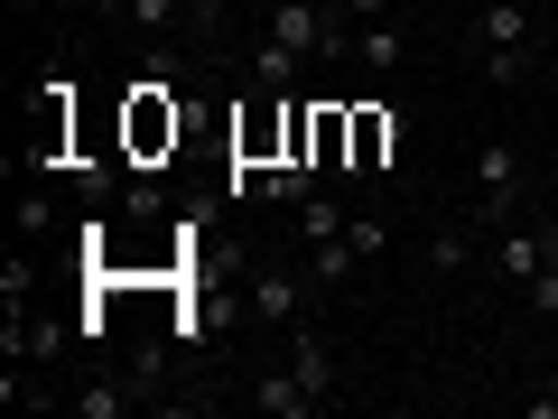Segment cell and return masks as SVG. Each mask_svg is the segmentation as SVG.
<instances>
[{"label": "cell", "instance_id": "ffe728a7", "mask_svg": "<svg viewBox=\"0 0 558 419\" xmlns=\"http://www.w3.org/2000/svg\"><path fill=\"white\" fill-rule=\"evenodd\" d=\"M521 299H531V318H558V261H539V279L521 289Z\"/></svg>", "mask_w": 558, "mask_h": 419}, {"label": "cell", "instance_id": "ac0fdd59", "mask_svg": "<svg viewBox=\"0 0 558 419\" xmlns=\"http://www.w3.org/2000/svg\"><path fill=\"white\" fill-rule=\"evenodd\" d=\"M465 242H475L465 224H447V234H428V271H438V279H457V271H465Z\"/></svg>", "mask_w": 558, "mask_h": 419}, {"label": "cell", "instance_id": "6da1fadb", "mask_svg": "<svg viewBox=\"0 0 558 419\" xmlns=\"http://www.w3.org/2000/svg\"><path fill=\"white\" fill-rule=\"evenodd\" d=\"M260 38L299 47V57H344V47H354V20H344V10H317V0H270V10H260Z\"/></svg>", "mask_w": 558, "mask_h": 419}, {"label": "cell", "instance_id": "9a60e30c", "mask_svg": "<svg viewBox=\"0 0 558 419\" xmlns=\"http://www.w3.org/2000/svg\"><path fill=\"white\" fill-rule=\"evenodd\" d=\"M121 410H140V382H84L75 392V419H121Z\"/></svg>", "mask_w": 558, "mask_h": 419}, {"label": "cell", "instance_id": "9c48e42d", "mask_svg": "<svg viewBox=\"0 0 558 419\" xmlns=\"http://www.w3.org/2000/svg\"><path fill=\"white\" fill-rule=\"evenodd\" d=\"M391 149H400V112H354V159H344V168H354V178H373Z\"/></svg>", "mask_w": 558, "mask_h": 419}, {"label": "cell", "instance_id": "8992f818", "mask_svg": "<svg viewBox=\"0 0 558 419\" xmlns=\"http://www.w3.org/2000/svg\"><path fill=\"white\" fill-rule=\"evenodd\" d=\"M242 400H252L260 419H317V410H326V392H307L299 363H279V373H252V392H242Z\"/></svg>", "mask_w": 558, "mask_h": 419}, {"label": "cell", "instance_id": "cb8c5ba5", "mask_svg": "<svg viewBox=\"0 0 558 419\" xmlns=\"http://www.w3.org/2000/svg\"><path fill=\"white\" fill-rule=\"evenodd\" d=\"M94 20H131V0H94Z\"/></svg>", "mask_w": 558, "mask_h": 419}, {"label": "cell", "instance_id": "4fadbf2b", "mask_svg": "<svg viewBox=\"0 0 558 419\" xmlns=\"http://www.w3.org/2000/svg\"><path fill=\"white\" fill-rule=\"evenodd\" d=\"M299 65H307V57H299V47H279V38L252 47V84H260V94H289V84H299Z\"/></svg>", "mask_w": 558, "mask_h": 419}, {"label": "cell", "instance_id": "603a6c76", "mask_svg": "<svg viewBox=\"0 0 558 419\" xmlns=\"http://www.w3.org/2000/svg\"><path fill=\"white\" fill-rule=\"evenodd\" d=\"M531 419H558V382H539V392H531Z\"/></svg>", "mask_w": 558, "mask_h": 419}, {"label": "cell", "instance_id": "ba28073f", "mask_svg": "<svg viewBox=\"0 0 558 419\" xmlns=\"http://www.w3.org/2000/svg\"><path fill=\"white\" fill-rule=\"evenodd\" d=\"M159 149H178V103H159L149 84H140V103H131V168H149Z\"/></svg>", "mask_w": 558, "mask_h": 419}, {"label": "cell", "instance_id": "d6986e66", "mask_svg": "<svg viewBox=\"0 0 558 419\" xmlns=\"http://www.w3.org/2000/svg\"><path fill=\"white\" fill-rule=\"evenodd\" d=\"M20 234H28V242H47V234H57V205H47L38 187H28V196H20Z\"/></svg>", "mask_w": 558, "mask_h": 419}, {"label": "cell", "instance_id": "5b68a950", "mask_svg": "<svg viewBox=\"0 0 558 419\" xmlns=\"http://www.w3.org/2000/svg\"><path fill=\"white\" fill-rule=\"evenodd\" d=\"M307 279H317V271L260 261V271H252V318H270V326H299V308H307Z\"/></svg>", "mask_w": 558, "mask_h": 419}, {"label": "cell", "instance_id": "8fae6325", "mask_svg": "<svg viewBox=\"0 0 558 419\" xmlns=\"http://www.w3.org/2000/svg\"><path fill=\"white\" fill-rule=\"evenodd\" d=\"M354 57L373 65V75H391V65L410 57V38H400V20H363V28H354Z\"/></svg>", "mask_w": 558, "mask_h": 419}, {"label": "cell", "instance_id": "277c9868", "mask_svg": "<svg viewBox=\"0 0 558 419\" xmlns=\"http://www.w3.org/2000/svg\"><path fill=\"white\" fill-rule=\"evenodd\" d=\"M57 355H65V318H47L38 299L10 308V326H0V363H28V373H38V363H57Z\"/></svg>", "mask_w": 558, "mask_h": 419}, {"label": "cell", "instance_id": "3957f363", "mask_svg": "<svg viewBox=\"0 0 558 419\" xmlns=\"http://www.w3.org/2000/svg\"><path fill=\"white\" fill-rule=\"evenodd\" d=\"M465 47H475V57H494V47H539V10L531 0H484V10H465Z\"/></svg>", "mask_w": 558, "mask_h": 419}, {"label": "cell", "instance_id": "5bb4252c", "mask_svg": "<svg viewBox=\"0 0 558 419\" xmlns=\"http://www.w3.org/2000/svg\"><path fill=\"white\" fill-rule=\"evenodd\" d=\"M307 271H317V289H354V271H363V252H354V242H307Z\"/></svg>", "mask_w": 558, "mask_h": 419}, {"label": "cell", "instance_id": "52a82bcc", "mask_svg": "<svg viewBox=\"0 0 558 419\" xmlns=\"http://www.w3.org/2000/svg\"><path fill=\"white\" fill-rule=\"evenodd\" d=\"M484 271H494L502 289H531L539 279V224H502V234L484 242Z\"/></svg>", "mask_w": 558, "mask_h": 419}, {"label": "cell", "instance_id": "e0dca14e", "mask_svg": "<svg viewBox=\"0 0 558 419\" xmlns=\"http://www.w3.org/2000/svg\"><path fill=\"white\" fill-rule=\"evenodd\" d=\"M344 224H354V215H344L336 196H307V205H299V234H307V242H336Z\"/></svg>", "mask_w": 558, "mask_h": 419}, {"label": "cell", "instance_id": "d4e9b609", "mask_svg": "<svg viewBox=\"0 0 558 419\" xmlns=\"http://www.w3.org/2000/svg\"><path fill=\"white\" fill-rule=\"evenodd\" d=\"M539 75H549V94H558V47H549V57H539Z\"/></svg>", "mask_w": 558, "mask_h": 419}, {"label": "cell", "instance_id": "7a4b0ae2", "mask_svg": "<svg viewBox=\"0 0 558 419\" xmlns=\"http://www.w3.org/2000/svg\"><path fill=\"white\" fill-rule=\"evenodd\" d=\"M521 224V149L512 140H484L475 149V234Z\"/></svg>", "mask_w": 558, "mask_h": 419}, {"label": "cell", "instance_id": "484cf974", "mask_svg": "<svg viewBox=\"0 0 558 419\" xmlns=\"http://www.w3.org/2000/svg\"><path fill=\"white\" fill-rule=\"evenodd\" d=\"M465 10H484V0H465Z\"/></svg>", "mask_w": 558, "mask_h": 419}, {"label": "cell", "instance_id": "44dd1931", "mask_svg": "<svg viewBox=\"0 0 558 419\" xmlns=\"http://www.w3.org/2000/svg\"><path fill=\"white\" fill-rule=\"evenodd\" d=\"M344 242H354L363 261H373V252H391V234H381V215H354V224H344Z\"/></svg>", "mask_w": 558, "mask_h": 419}, {"label": "cell", "instance_id": "7c38bea8", "mask_svg": "<svg viewBox=\"0 0 558 419\" xmlns=\"http://www.w3.org/2000/svg\"><path fill=\"white\" fill-rule=\"evenodd\" d=\"M186 10H196V0H131V20H121V28H131L140 47H159L168 28H186Z\"/></svg>", "mask_w": 558, "mask_h": 419}, {"label": "cell", "instance_id": "2e32d148", "mask_svg": "<svg viewBox=\"0 0 558 419\" xmlns=\"http://www.w3.org/2000/svg\"><path fill=\"white\" fill-rule=\"evenodd\" d=\"M484 84H531L539 75V47H494V57H475Z\"/></svg>", "mask_w": 558, "mask_h": 419}, {"label": "cell", "instance_id": "30bf717a", "mask_svg": "<svg viewBox=\"0 0 558 419\" xmlns=\"http://www.w3.org/2000/svg\"><path fill=\"white\" fill-rule=\"evenodd\" d=\"M289 363H299V382H307V392H326V400H336V355H326V336H317V326H289Z\"/></svg>", "mask_w": 558, "mask_h": 419}, {"label": "cell", "instance_id": "7402d4cb", "mask_svg": "<svg viewBox=\"0 0 558 419\" xmlns=\"http://www.w3.org/2000/svg\"><path fill=\"white\" fill-rule=\"evenodd\" d=\"M336 10H344V20L363 28V20H381V10H391V0H336Z\"/></svg>", "mask_w": 558, "mask_h": 419}]
</instances>
